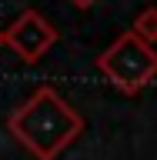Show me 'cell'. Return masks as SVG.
I'll list each match as a JSON object with an SVG mask.
<instances>
[{
    "instance_id": "6da1fadb",
    "label": "cell",
    "mask_w": 157,
    "mask_h": 160,
    "mask_svg": "<svg viewBox=\"0 0 157 160\" xmlns=\"http://www.w3.org/2000/svg\"><path fill=\"white\" fill-rule=\"evenodd\" d=\"M7 130L37 160H57L84 133V117L54 87H37L7 117Z\"/></svg>"
},
{
    "instance_id": "7a4b0ae2",
    "label": "cell",
    "mask_w": 157,
    "mask_h": 160,
    "mask_svg": "<svg viewBox=\"0 0 157 160\" xmlns=\"http://www.w3.org/2000/svg\"><path fill=\"white\" fill-rule=\"evenodd\" d=\"M97 70L117 93L134 97L157 77V50L154 43L140 40L134 30H124L97 57Z\"/></svg>"
},
{
    "instance_id": "3957f363",
    "label": "cell",
    "mask_w": 157,
    "mask_h": 160,
    "mask_svg": "<svg viewBox=\"0 0 157 160\" xmlns=\"http://www.w3.org/2000/svg\"><path fill=\"white\" fill-rule=\"evenodd\" d=\"M54 43H57V27L37 10H24L7 27V47L24 63H37Z\"/></svg>"
},
{
    "instance_id": "277c9868",
    "label": "cell",
    "mask_w": 157,
    "mask_h": 160,
    "mask_svg": "<svg viewBox=\"0 0 157 160\" xmlns=\"http://www.w3.org/2000/svg\"><path fill=\"white\" fill-rule=\"evenodd\" d=\"M130 30H134L140 40H147V43H157V7H144L137 17H134Z\"/></svg>"
},
{
    "instance_id": "5b68a950",
    "label": "cell",
    "mask_w": 157,
    "mask_h": 160,
    "mask_svg": "<svg viewBox=\"0 0 157 160\" xmlns=\"http://www.w3.org/2000/svg\"><path fill=\"white\" fill-rule=\"evenodd\" d=\"M70 3H74V7H77V10H87V7H94L97 0H70Z\"/></svg>"
},
{
    "instance_id": "8992f818",
    "label": "cell",
    "mask_w": 157,
    "mask_h": 160,
    "mask_svg": "<svg viewBox=\"0 0 157 160\" xmlns=\"http://www.w3.org/2000/svg\"><path fill=\"white\" fill-rule=\"evenodd\" d=\"M3 43H7V30H0V47H3Z\"/></svg>"
}]
</instances>
